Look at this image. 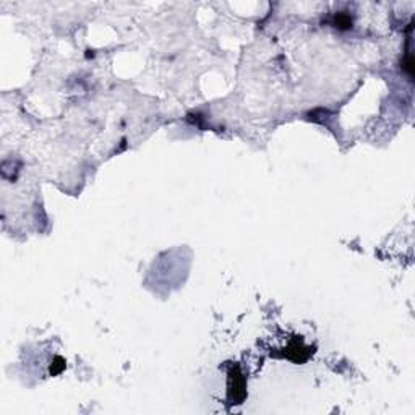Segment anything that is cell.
Here are the masks:
<instances>
[{"label":"cell","instance_id":"cell-1","mask_svg":"<svg viewBox=\"0 0 415 415\" xmlns=\"http://www.w3.org/2000/svg\"><path fill=\"white\" fill-rule=\"evenodd\" d=\"M229 398H231V400H235V402H239V400H242L245 398V381H244V376H242L239 371L231 373Z\"/></svg>","mask_w":415,"mask_h":415},{"label":"cell","instance_id":"cell-2","mask_svg":"<svg viewBox=\"0 0 415 415\" xmlns=\"http://www.w3.org/2000/svg\"><path fill=\"white\" fill-rule=\"evenodd\" d=\"M336 26L342 28V30H347V28L352 26V20L347 15H342L341 13V15L336 16Z\"/></svg>","mask_w":415,"mask_h":415}]
</instances>
